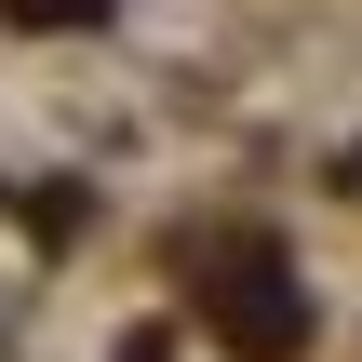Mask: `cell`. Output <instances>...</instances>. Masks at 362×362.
<instances>
[{
  "mask_svg": "<svg viewBox=\"0 0 362 362\" xmlns=\"http://www.w3.org/2000/svg\"><path fill=\"white\" fill-rule=\"evenodd\" d=\"M215 336H228L242 362H282L296 336H309V309H296V282H282L269 255H242V269H228V296H215Z\"/></svg>",
  "mask_w": 362,
  "mask_h": 362,
  "instance_id": "obj_1",
  "label": "cell"
},
{
  "mask_svg": "<svg viewBox=\"0 0 362 362\" xmlns=\"http://www.w3.org/2000/svg\"><path fill=\"white\" fill-rule=\"evenodd\" d=\"M0 13H13V27H94L107 0H0Z\"/></svg>",
  "mask_w": 362,
  "mask_h": 362,
  "instance_id": "obj_2",
  "label": "cell"
}]
</instances>
